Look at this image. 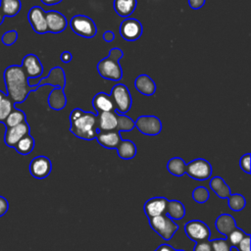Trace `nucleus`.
I'll list each match as a JSON object with an SVG mask.
<instances>
[{
	"instance_id": "4be33fe9",
	"label": "nucleus",
	"mask_w": 251,
	"mask_h": 251,
	"mask_svg": "<svg viewBox=\"0 0 251 251\" xmlns=\"http://www.w3.org/2000/svg\"><path fill=\"white\" fill-rule=\"evenodd\" d=\"M48 105L51 109L60 111L67 105V96L64 89L60 87H54L48 95Z\"/></svg>"
},
{
	"instance_id": "49530a36",
	"label": "nucleus",
	"mask_w": 251,
	"mask_h": 251,
	"mask_svg": "<svg viewBox=\"0 0 251 251\" xmlns=\"http://www.w3.org/2000/svg\"><path fill=\"white\" fill-rule=\"evenodd\" d=\"M156 250L157 251H176V249L174 247H172L171 245H168V244H162Z\"/></svg>"
},
{
	"instance_id": "f8f14e48",
	"label": "nucleus",
	"mask_w": 251,
	"mask_h": 251,
	"mask_svg": "<svg viewBox=\"0 0 251 251\" xmlns=\"http://www.w3.org/2000/svg\"><path fill=\"white\" fill-rule=\"evenodd\" d=\"M45 13L46 12L39 6H34V7L30 8V10L28 11V15H27L28 22H29L32 29L36 33L43 34V33L48 32Z\"/></svg>"
},
{
	"instance_id": "20e7f679",
	"label": "nucleus",
	"mask_w": 251,
	"mask_h": 251,
	"mask_svg": "<svg viewBox=\"0 0 251 251\" xmlns=\"http://www.w3.org/2000/svg\"><path fill=\"white\" fill-rule=\"evenodd\" d=\"M151 228L163 239L170 240L178 229V226L166 214L148 219Z\"/></svg>"
},
{
	"instance_id": "09e8293b",
	"label": "nucleus",
	"mask_w": 251,
	"mask_h": 251,
	"mask_svg": "<svg viewBox=\"0 0 251 251\" xmlns=\"http://www.w3.org/2000/svg\"><path fill=\"white\" fill-rule=\"evenodd\" d=\"M5 93L2 91V90H0V103H1V101H2V99L5 97Z\"/></svg>"
},
{
	"instance_id": "7c9ffc66",
	"label": "nucleus",
	"mask_w": 251,
	"mask_h": 251,
	"mask_svg": "<svg viewBox=\"0 0 251 251\" xmlns=\"http://www.w3.org/2000/svg\"><path fill=\"white\" fill-rule=\"evenodd\" d=\"M23 122H25V114L24 111L14 108L12 110V112L9 114V116L7 117V119L5 120L4 124L6 126V127H11V126H15L17 125L22 124Z\"/></svg>"
},
{
	"instance_id": "0eeeda50",
	"label": "nucleus",
	"mask_w": 251,
	"mask_h": 251,
	"mask_svg": "<svg viewBox=\"0 0 251 251\" xmlns=\"http://www.w3.org/2000/svg\"><path fill=\"white\" fill-rule=\"evenodd\" d=\"M212 173L213 169L211 164L202 158L194 159L185 166V174L195 180H206L212 176Z\"/></svg>"
},
{
	"instance_id": "3c124183",
	"label": "nucleus",
	"mask_w": 251,
	"mask_h": 251,
	"mask_svg": "<svg viewBox=\"0 0 251 251\" xmlns=\"http://www.w3.org/2000/svg\"><path fill=\"white\" fill-rule=\"evenodd\" d=\"M176 251H184V250H182V249H176Z\"/></svg>"
},
{
	"instance_id": "9d476101",
	"label": "nucleus",
	"mask_w": 251,
	"mask_h": 251,
	"mask_svg": "<svg viewBox=\"0 0 251 251\" xmlns=\"http://www.w3.org/2000/svg\"><path fill=\"white\" fill-rule=\"evenodd\" d=\"M143 32L141 23L134 18H126L120 25V34L126 41L137 40Z\"/></svg>"
},
{
	"instance_id": "f03ea898",
	"label": "nucleus",
	"mask_w": 251,
	"mask_h": 251,
	"mask_svg": "<svg viewBox=\"0 0 251 251\" xmlns=\"http://www.w3.org/2000/svg\"><path fill=\"white\" fill-rule=\"evenodd\" d=\"M70 131L77 138L92 140L98 133L97 115L90 111L82 109H74L69 117Z\"/></svg>"
},
{
	"instance_id": "a18cd8bd",
	"label": "nucleus",
	"mask_w": 251,
	"mask_h": 251,
	"mask_svg": "<svg viewBox=\"0 0 251 251\" xmlns=\"http://www.w3.org/2000/svg\"><path fill=\"white\" fill-rule=\"evenodd\" d=\"M115 39V33L112 30H106L103 33V40L106 42H112Z\"/></svg>"
},
{
	"instance_id": "58836bf2",
	"label": "nucleus",
	"mask_w": 251,
	"mask_h": 251,
	"mask_svg": "<svg viewBox=\"0 0 251 251\" xmlns=\"http://www.w3.org/2000/svg\"><path fill=\"white\" fill-rule=\"evenodd\" d=\"M250 158H251V155L249 153H246L243 156H241L239 160L240 169L246 174H250Z\"/></svg>"
},
{
	"instance_id": "c756f323",
	"label": "nucleus",
	"mask_w": 251,
	"mask_h": 251,
	"mask_svg": "<svg viewBox=\"0 0 251 251\" xmlns=\"http://www.w3.org/2000/svg\"><path fill=\"white\" fill-rule=\"evenodd\" d=\"M16 151L22 155H27L31 153V151L34 148V139L33 137L28 133L25 135L23 138L19 140V142L14 147Z\"/></svg>"
},
{
	"instance_id": "a878e982",
	"label": "nucleus",
	"mask_w": 251,
	"mask_h": 251,
	"mask_svg": "<svg viewBox=\"0 0 251 251\" xmlns=\"http://www.w3.org/2000/svg\"><path fill=\"white\" fill-rule=\"evenodd\" d=\"M113 5L115 12L120 17L127 18L135 10L137 0H114Z\"/></svg>"
},
{
	"instance_id": "412c9836",
	"label": "nucleus",
	"mask_w": 251,
	"mask_h": 251,
	"mask_svg": "<svg viewBox=\"0 0 251 251\" xmlns=\"http://www.w3.org/2000/svg\"><path fill=\"white\" fill-rule=\"evenodd\" d=\"M136 90L146 96H151L156 91V84L154 80L147 75H139L134 80Z\"/></svg>"
},
{
	"instance_id": "a19ab883",
	"label": "nucleus",
	"mask_w": 251,
	"mask_h": 251,
	"mask_svg": "<svg viewBox=\"0 0 251 251\" xmlns=\"http://www.w3.org/2000/svg\"><path fill=\"white\" fill-rule=\"evenodd\" d=\"M193 251H212L210 240L195 243V245L193 247Z\"/></svg>"
},
{
	"instance_id": "2f4dec72",
	"label": "nucleus",
	"mask_w": 251,
	"mask_h": 251,
	"mask_svg": "<svg viewBox=\"0 0 251 251\" xmlns=\"http://www.w3.org/2000/svg\"><path fill=\"white\" fill-rule=\"evenodd\" d=\"M117 118H118V125H117V130L122 132V131H130L132 130L135 126H134V121L129 118L128 116L125 114H120L117 112Z\"/></svg>"
},
{
	"instance_id": "e433bc0d",
	"label": "nucleus",
	"mask_w": 251,
	"mask_h": 251,
	"mask_svg": "<svg viewBox=\"0 0 251 251\" xmlns=\"http://www.w3.org/2000/svg\"><path fill=\"white\" fill-rule=\"evenodd\" d=\"M212 251H231V246L226 238H216L210 240Z\"/></svg>"
},
{
	"instance_id": "ea45409f",
	"label": "nucleus",
	"mask_w": 251,
	"mask_h": 251,
	"mask_svg": "<svg viewBox=\"0 0 251 251\" xmlns=\"http://www.w3.org/2000/svg\"><path fill=\"white\" fill-rule=\"evenodd\" d=\"M235 248L237 251H250V234L246 233Z\"/></svg>"
},
{
	"instance_id": "f257e3e1",
	"label": "nucleus",
	"mask_w": 251,
	"mask_h": 251,
	"mask_svg": "<svg viewBox=\"0 0 251 251\" xmlns=\"http://www.w3.org/2000/svg\"><path fill=\"white\" fill-rule=\"evenodd\" d=\"M4 81L8 97L14 104L24 102L31 91H36L37 86H29L27 76L19 65L9 66L4 72Z\"/></svg>"
},
{
	"instance_id": "cd10ccee",
	"label": "nucleus",
	"mask_w": 251,
	"mask_h": 251,
	"mask_svg": "<svg viewBox=\"0 0 251 251\" xmlns=\"http://www.w3.org/2000/svg\"><path fill=\"white\" fill-rule=\"evenodd\" d=\"M22 8L21 0H0V10L4 17L16 16Z\"/></svg>"
},
{
	"instance_id": "473e14b6",
	"label": "nucleus",
	"mask_w": 251,
	"mask_h": 251,
	"mask_svg": "<svg viewBox=\"0 0 251 251\" xmlns=\"http://www.w3.org/2000/svg\"><path fill=\"white\" fill-rule=\"evenodd\" d=\"M227 199H228V207L232 211H235V212L241 211L246 206V200L244 196H242L241 194H238V193L230 194Z\"/></svg>"
},
{
	"instance_id": "393cba45",
	"label": "nucleus",
	"mask_w": 251,
	"mask_h": 251,
	"mask_svg": "<svg viewBox=\"0 0 251 251\" xmlns=\"http://www.w3.org/2000/svg\"><path fill=\"white\" fill-rule=\"evenodd\" d=\"M209 186L221 199H227L228 196L231 194L229 186L221 176L212 177L209 182Z\"/></svg>"
},
{
	"instance_id": "6e6552de",
	"label": "nucleus",
	"mask_w": 251,
	"mask_h": 251,
	"mask_svg": "<svg viewBox=\"0 0 251 251\" xmlns=\"http://www.w3.org/2000/svg\"><path fill=\"white\" fill-rule=\"evenodd\" d=\"M186 236L195 243L208 241L211 235L210 227L202 221L191 220L184 225Z\"/></svg>"
},
{
	"instance_id": "423d86ee",
	"label": "nucleus",
	"mask_w": 251,
	"mask_h": 251,
	"mask_svg": "<svg viewBox=\"0 0 251 251\" xmlns=\"http://www.w3.org/2000/svg\"><path fill=\"white\" fill-rule=\"evenodd\" d=\"M110 96L113 99L115 109L118 113L126 115L129 111L132 104V99L127 86L123 83H118L114 85L111 90Z\"/></svg>"
},
{
	"instance_id": "f704fd0d",
	"label": "nucleus",
	"mask_w": 251,
	"mask_h": 251,
	"mask_svg": "<svg viewBox=\"0 0 251 251\" xmlns=\"http://www.w3.org/2000/svg\"><path fill=\"white\" fill-rule=\"evenodd\" d=\"M209 197H210V192L208 188H206L203 185L195 187L192 191V199L197 203H200V204L205 203L208 201Z\"/></svg>"
},
{
	"instance_id": "9b49d317",
	"label": "nucleus",
	"mask_w": 251,
	"mask_h": 251,
	"mask_svg": "<svg viewBox=\"0 0 251 251\" xmlns=\"http://www.w3.org/2000/svg\"><path fill=\"white\" fill-rule=\"evenodd\" d=\"M52 170V163L46 156H37L29 163L30 175L38 179L47 177Z\"/></svg>"
},
{
	"instance_id": "de8ad7c7",
	"label": "nucleus",
	"mask_w": 251,
	"mask_h": 251,
	"mask_svg": "<svg viewBox=\"0 0 251 251\" xmlns=\"http://www.w3.org/2000/svg\"><path fill=\"white\" fill-rule=\"evenodd\" d=\"M46 6H53L61 3L63 0H40Z\"/></svg>"
},
{
	"instance_id": "dca6fc26",
	"label": "nucleus",
	"mask_w": 251,
	"mask_h": 251,
	"mask_svg": "<svg viewBox=\"0 0 251 251\" xmlns=\"http://www.w3.org/2000/svg\"><path fill=\"white\" fill-rule=\"evenodd\" d=\"M169 200L165 197L149 198L143 206L144 213L148 219L166 214V209Z\"/></svg>"
},
{
	"instance_id": "39448f33",
	"label": "nucleus",
	"mask_w": 251,
	"mask_h": 251,
	"mask_svg": "<svg viewBox=\"0 0 251 251\" xmlns=\"http://www.w3.org/2000/svg\"><path fill=\"white\" fill-rule=\"evenodd\" d=\"M72 30L84 38H92L97 33V26L94 21L85 15H75L70 21Z\"/></svg>"
},
{
	"instance_id": "37998d69",
	"label": "nucleus",
	"mask_w": 251,
	"mask_h": 251,
	"mask_svg": "<svg viewBox=\"0 0 251 251\" xmlns=\"http://www.w3.org/2000/svg\"><path fill=\"white\" fill-rule=\"evenodd\" d=\"M206 0H188V5L191 9L197 10L204 6Z\"/></svg>"
},
{
	"instance_id": "603ef678",
	"label": "nucleus",
	"mask_w": 251,
	"mask_h": 251,
	"mask_svg": "<svg viewBox=\"0 0 251 251\" xmlns=\"http://www.w3.org/2000/svg\"><path fill=\"white\" fill-rule=\"evenodd\" d=\"M154 251H157V250H154Z\"/></svg>"
},
{
	"instance_id": "4c0bfd02",
	"label": "nucleus",
	"mask_w": 251,
	"mask_h": 251,
	"mask_svg": "<svg viewBox=\"0 0 251 251\" xmlns=\"http://www.w3.org/2000/svg\"><path fill=\"white\" fill-rule=\"evenodd\" d=\"M18 39V32L16 30H8L6 31L2 37L1 40L5 45H13Z\"/></svg>"
},
{
	"instance_id": "79ce46f5",
	"label": "nucleus",
	"mask_w": 251,
	"mask_h": 251,
	"mask_svg": "<svg viewBox=\"0 0 251 251\" xmlns=\"http://www.w3.org/2000/svg\"><path fill=\"white\" fill-rule=\"evenodd\" d=\"M8 208H9V204L7 199L3 196H0V217L7 213Z\"/></svg>"
},
{
	"instance_id": "c03bdc74",
	"label": "nucleus",
	"mask_w": 251,
	"mask_h": 251,
	"mask_svg": "<svg viewBox=\"0 0 251 251\" xmlns=\"http://www.w3.org/2000/svg\"><path fill=\"white\" fill-rule=\"evenodd\" d=\"M60 60L63 62V63H70L72 60H73V55L71 52L69 51H64L61 55H60Z\"/></svg>"
},
{
	"instance_id": "c9c22d12",
	"label": "nucleus",
	"mask_w": 251,
	"mask_h": 251,
	"mask_svg": "<svg viewBox=\"0 0 251 251\" xmlns=\"http://www.w3.org/2000/svg\"><path fill=\"white\" fill-rule=\"evenodd\" d=\"M246 235V232L243 231L242 229L235 227L233 230H231L227 235H226V241L231 247H236V245L240 242V240Z\"/></svg>"
},
{
	"instance_id": "c85d7f7f",
	"label": "nucleus",
	"mask_w": 251,
	"mask_h": 251,
	"mask_svg": "<svg viewBox=\"0 0 251 251\" xmlns=\"http://www.w3.org/2000/svg\"><path fill=\"white\" fill-rule=\"evenodd\" d=\"M185 162L182 158L174 157L171 158L167 163V169L169 173L176 176H181L185 174Z\"/></svg>"
},
{
	"instance_id": "aec40b11",
	"label": "nucleus",
	"mask_w": 251,
	"mask_h": 251,
	"mask_svg": "<svg viewBox=\"0 0 251 251\" xmlns=\"http://www.w3.org/2000/svg\"><path fill=\"white\" fill-rule=\"evenodd\" d=\"M92 107L95 109L96 114L102 112H111L116 111L115 105L110 94L105 92H98L92 98Z\"/></svg>"
},
{
	"instance_id": "5701e85b",
	"label": "nucleus",
	"mask_w": 251,
	"mask_h": 251,
	"mask_svg": "<svg viewBox=\"0 0 251 251\" xmlns=\"http://www.w3.org/2000/svg\"><path fill=\"white\" fill-rule=\"evenodd\" d=\"M215 226L216 229L225 236H226L231 230L237 227L234 218L229 214H221L216 219Z\"/></svg>"
},
{
	"instance_id": "1a4fd4ad",
	"label": "nucleus",
	"mask_w": 251,
	"mask_h": 251,
	"mask_svg": "<svg viewBox=\"0 0 251 251\" xmlns=\"http://www.w3.org/2000/svg\"><path fill=\"white\" fill-rule=\"evenodd\" d=\"M135 127L143 134L154 136L161 132L162 123L159 118L152 115L139 116L134 121Z\"/></svg>"
},
{
	"instance_id": "6ab92c4d",
	"label": "nucleus",
	"mask_w": 251,
	"mask_h": 251,
	"mask_svg": "<svg viewBox=\"0 0 251 251\" xmlns=\"http://www.w3.org/2000/svg\"><path fill=\"white\" fill-rule=\"evenodd\" d=\"M96 115H97L98 131L117 130V125H118L117 111L102 112Z\"/></svg>"
},
{
	"instance_id": "72a5a7b5",
	"label": "nucleus",
	"mask_w": 251,
	"mask_h": 251,
	"mask_svg": "<svg viewBox=\"0 0 251 251\" xmlns=\"http://www.w3.org/2000/svg\"><path fill=\"white\" fill-rule=\"evenodd\" d=\"M14 106L15 104L13 103V101L8 97V95H5V97L2 99L0 103V123L4 124L9 114L15 108Z\"/></svg>"
},
{
	"instance_id": "4468645a",
	"label": "nucleus",
	"mask_w": 251,
	"mask_h": 251,
	"mask_svg": "<svg viewBox=\"0 0 251 251\" xmlns=\"http://www.w3.org/2000/svg\"><path fill=\"white\" fill-rule=\"evenodd\" d=\"M29 126L25 122H23L20 125H17L15 126L6 127L4 141L7 146L9 147H15V145L19 142L21 138H23L25 135L29 133Z\"/></svg>"
},
{
	"instance_id": "ddd939ff",
	"label": "nucleus",
	"mask_w": 251,
	"mask_h": 251,
	"mask_svg": "<svg viewBox=\"0 0 251 251\" xmlns=\"http://www.w3.org/2000/svg\"><path fill=\"white\" fill-rule=\"evenodd\" d=\"M21 67L27 78L39 77L43 73V66L38 57L34 54L25 55L23 59Z\"/></svg>"
},
{
	"instance_id": "8fccbe9b",
	"label": "nucleus",
	"mask_w": 251,
	"mask_h": 251,
	"mask_svg": "<svg viewBox=\"0 0 251 251\" xmlns=\"http://www.w3.org/2000/svg\"><path fill=\"white\" fill-rule=\"evenodd\" d=\"M3 21H4V15L2 14V12L0 10V25L3 23Z\"/></svg>"
},
{
	"instance_id": "7ed1b4c3",
	"label": "nucleus",
	"mask_w": 251,
	"mask_h": 251,
	"mask_svg": "<svg viewBox=\"0 0 251 251\" xmlns=\"http://www.w3.org/2000/svg\"><path fill=\"white\" fill-rule=\"evenodd\" d=\"M124 56L122 49L115 47L109 52V55L100 60L97 64V71L101 77L113 81H119L123 77V69L120 65V59Z\"/></svg>"
},
{
	"instance_id": "f3484780",
	"label": "nucleus",
	"mask_w": 251,
	"mask_h": 251,
	"mask_svg": "<svg viewBox=\"0 0 251 251\" xmlns=\"http://www.w3.org/2000/svg\"><path fill=\"white\" fill-rule=\"evenodd\" d=\"M66 82L67 81H66L65 71L61 67H54L50 70L48 76L42 77L34 86H37L39 88L40 86L49 84V85H52L53 87H60L64 89L66 86Z\"/></svg>"
},
{
	"instance_id": "a211bd4d",
	"label": "nucleus",
	"mask_w": 251,
	"mask_h": 251,
	"mask_svg": "<svg viewBox=\"0 0 251 251\" xmlns=\"http://www.w3.org/2000/svg\"><path fill=\"white\" fill-rule=\"evenodd\" d=\"M95 139L104 148L116 149L122 141L121 132L118 130L98 131Z\"/></svg>"
},
{
	"instance_id": "b1692460",
	"label": "nucleus",
	"mask_w": 251,
	"mask_h": 251,
	"mask_svg": "<svg viewBox=\"0 0 251 251\" xmlns=\"http://www.w3.org/2000/svg\"><path fill=\"white\" fill-rule=\"evenodd\" d=\"M118 156L123 160H130L135 157L137 149L133 141L128 139H122L118 147L116 148Z\"/></svg>"
},
{
	"instance_id": "2eb2a0df",
	"label": "nucleus",
	"mask_w": 251,
	"mask_h": 251,
	"mask_svg": "<svg viewBox=\"0 0 251 251\" xmlns=\"http://www.w3.org/2000/svg\"><path fill=\"white\" fill-rule=\"evenodd\" d=\"M47 31L52 33H59L66 29L68 25L67 18L60 12L51 10L45 13Z\"/></svg>"
},
{
	"instance_id": "bb28decb",
	"label": "nucleus",
	"mask_w": 251,
	"mask_h": 251,
	"mask_svg": "<svg viewBox=\"0 0 251 251\" xmlns=\"http://www.w3.org/2000/svg\"><path fill=\"white\" fill-rule=\"evenodd\" d=\"M166 215L172 220H181L185 216V207L178 200H169Z\"/></svg>"
}]
</instances>
